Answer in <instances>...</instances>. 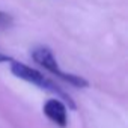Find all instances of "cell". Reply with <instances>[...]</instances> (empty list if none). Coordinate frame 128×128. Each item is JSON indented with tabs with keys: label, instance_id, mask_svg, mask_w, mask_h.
Listing matches in <instances>:
<instances>
[{
	"label": "cell",
	"instance_id": "obj_1",
	"mask_svg": "<svg viewBox=\"0 0 128 128\" xmlns=\"http://www.w3.org/2000/svg\"><path fill=\"white\" fill-rule=\"evenodd\" d=\"M11 72L17 77V78H21L27 83H32L35 86H38L39 89H44L53 95H56V98H59L60 101H63L66 104L68 108H72L76 110V102L70 98L68 94L63 92L53 80H50L48 77H45L41 71L26 65L23 62H17V60H11Z\"/></svg>",
	"mask_w": 128,
	"mask_h": 128
},
{
	"label": "cell",
	"instance_id": "obj_2",
	"mask_svg": "<svg viewBox=\"0 0 128 128\" xmlns=\"http://www.w3.org/2000/svg\"><path fill=\"white\" fill-rule=\"evenodd\" d=\"M32 59L38 63L39 66H42L45 71L54 74L57 78L63 80V82H66L76 88H88L89 83L88 80H84L83 77L80 76H76V74H70V72H65V71H62L60 66H59V63L53 54V51L47 47H36L33 51H32Z\"/></svg>",
	"mask_w": 128,
	"mask_h": 128
},
{
	"label": "cell",
	"instance_id": "obj_3",
	"mask_svg": "<svg viewBox=\"0 0 128 128\" xmlns=\"http://www.w3.org/2000/svg\"><path fill=\"white\" fill-rule=\"evenodd\" d=\"M42 112L47 116V119H50L54 125H57L60 128L68 126V107L59 98L47 100L42 107Z\"/></svg>",
	"mask_w": 128,
	"mask_h": 128
},
{
	"label": "cell",
	"instance_id": "obj_4",
	"mask_svg": "<svg viewBox=\"0 0 128 128\" xmlns=\"http://www.w3.org/2000/svg\"><path fill=\"white\" fill-rule=\"evenodd\" d=\"M12 23V17L6 12H0V27H8Z\"/></svg>",
	"mask_w": 128,
	"mask_h": 128
},
{
	"label": "cell",
	"instance_id": "obj_5",
	"mask_svg": "<svg viewBox=\"0 0 128 128\" xmlns=\"http://www.w3.org/2000/svg\"><path fill=\"white\" fill-rule=\"evenodd\" d=\"M12 59L9 57V56H6V54H3V53H0V63H5V62H11Z\"/></svg>",
	"mask_w": 128,
	"mask_h": 128
}]
</instances>
